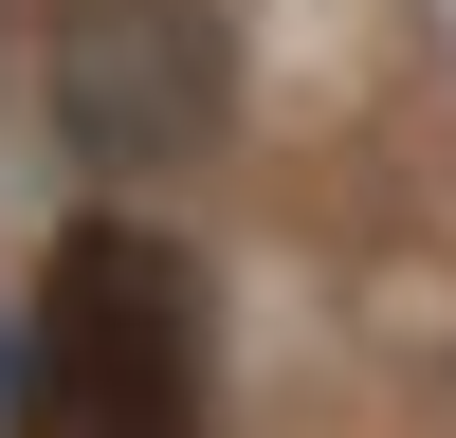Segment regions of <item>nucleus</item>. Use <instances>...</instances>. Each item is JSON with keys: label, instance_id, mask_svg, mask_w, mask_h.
<instances>
[{"label": "nucleus", "instance_id": "nucleus-1", "mask_svg": "<svg viewBox=\"0 0 456 438\" xmlns=\"http://www.w3.org/2000/svg\"><path fill=\"white\" fill-rule=\"evenodd\" d=\"M19 438H219L201 420V256L146 219H73L19 328Z\"/></svg>", "mask_w": 456, "mask_h": 438}, {"label": "nucleus", "instance_id": "nucleus-2", "mask_svg": "<svg viewBox=\"0 0 456 438\" xmlns=\"http://www.w3.org/2000/svg\"><path fill=\"white\" fill-rule=\"evenodd\" d=\"M238 128V19L219 0H73L55 19V146L73 165H201Z\"/></svg>", "mask_w": 456, "mask_h": 438}]
</instances>
